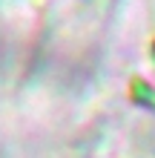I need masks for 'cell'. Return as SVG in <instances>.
Returning a JSON list of instances; mask_svg holds the SVG:
<instances>
[{"label":"cell","mask_w":155,"mask_h":158,"mask_svg":"<svg viewBox=\"0 0 155 158\" xmlns=\"http://www.w3.org/2000/svg\"><path fill=\"white\" fill-rule=\"evenodd\" d=\"M152 55H155V46H152Z\"/></svg>","instance_id":"cell-1"}]
</instances>
